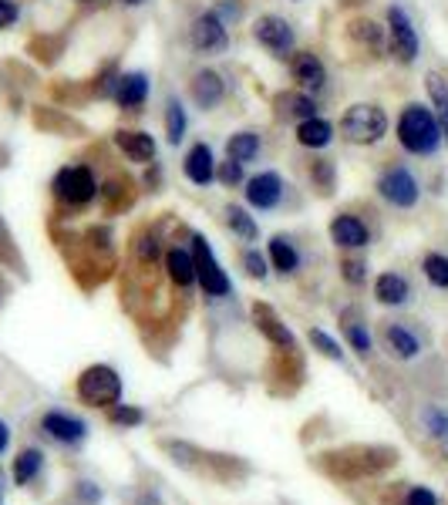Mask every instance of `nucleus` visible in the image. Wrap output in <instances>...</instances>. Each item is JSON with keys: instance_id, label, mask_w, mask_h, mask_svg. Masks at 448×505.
Listing matches in <instances>:
<instances>
[{"instance_id": "6ab92c4d", "label": "nucleus", "mask_w": 448, "mask_h": 505, "mask_svg": "<svg viewBox=\"0 0 448 505\" xmlns=\"http://www.w3.org/2000/svg\"><path fill=\"white\" fill-rule=\"evenodd\" d=\"M273 108H277V118H283V121H307V118L320 115V105L317 98L310 92H300V88H294V92H280L277 98H273Z\"/></svg>"}, {"instance_id": "72a5a7b5", "label": "nucleus", "mask_w": 448, "mask_h": 505, "mask_svg": "<svg viewBox=\"0 0 448 505\" xmlns=\"http://www.w3.org/2000/svg\"><path fill=\"white\" fill-rule=\"evenodd\" d=\"M41 465H44V455H41L37 448H27V452H21V455L14 459V482L27 485L37 475V471H41Z\"/></svg>"}, {"instance_id": "423d86ee", "label": "nucleus", "mask_w": 448, "mask_h": 505, "mask_svg": "<svg viewBox=\"0 0 448 505\" xmlns=\"http://www.w3.org/2000/svg\"><path fill=\"white\" fill-rule=\"evenodd\" d=\"M377 196L394 209H414L422 199V182L408 165H388L375 182Z\"/></svg>"}, {"instance_id": "aec40b11", "label": "nucleus", "mask_w": 448, "mask_h": 505, "mask_svg": "<svg viewBox=\"0 0 448 505\" xmlns=\"http://www.w3.org/2000/svg\"><path fill=\"white\" fill-rule=\"evenodd\" d=\"M334 135H337V129L330 125L324 115H314L307 118V121H300L294 131V139L300 149H307V152H324L330 141H334Z\"/></svg>"}, {"instance_id": "8fccbe9b", "label": "nucleus", "mask_w": 448, "mask_h": 505, "mask_svg": "<svg viewBox=\"0 0 448 505\" xmlns=\"http://www.w3.org/2000/svg\"><path fill=\"white\" fill-rule=\"evenodd\" d=\"M74 4H94V0H74Z\"/></svg>"}, {"instance_id": "4be33fe9", "label": "nucleus", "mask_w": 448, "mask_h": 505, "mask_svg": "<svg viewBox=\"0 0 448 505\" xmlns=\"http://www.w3.org/2000/svg\"><path fill=\"white\" fill-rule=\"evenodd\" d=\"M41 428H44L54 442H64V445H78L84 438V432H88V424H84L82 418H71V414H64V412H47L44 418H41Z\"/></svg>"}, {"instance_id": "473e14b6", "label": "nucleus", "mask_w": 448, "mask_h": 505, "mask_svg": "<svg viewBox=\"0 0 448 505\" xmlns=\"http://www.w3.org/2000/svg\"><path fill=\"white\" fill-rule=\"evenodd\" d=\"M310 182H314L320 196H330L334 186H337V165L330 162V159H314L310 162Z\"/></svg>"}, {"instance_id": "58836bf2", "label": "nucleus", "mask_w": 448, "mask_h": 505, "mask_svg": "<svg viewBox=\"0 0 448 505\" xmlns=\"http://www.w3.org/2000/svg\"><path fill=\"white\" fill-rule=\"evenodd\" d=\"M118 74H122V71L115 68V61H112V64H105V68L94 74V94H98V98H108V102H112V92H115Z\"/></svg>"}, {"instance_id": "ea45409f", "label": "nucleus", "mask_w": 448, "mask_h": 505, "mask_svg": "<svg viewBox=\"0 0 448 505\" xmlns=\"http://www.w3.org/2000/svg\"><path fill=\"white\" fill-rule=\"evenodd\" d=\"M422 422L432 435L442 438V442H448V412H442V408H424Z\"/></svg>"}, {"instance_id": "79ce46f5", "label": "nucleus", "mask_w": 448, "mask_h": 505, "mask_svg": "<svg viewBox=\"0 0 448 505\" xmlns=\"http://www.w3.org/2000/svg\"><path fill=\"white\" fill-rule=\"evenodd\" d=\"M341 277L347 283H351V286H361V283L367 280V263L365 259H341Z\"/></svg>"}, {"instance_id": "412c9836", "label": "nucleus", "mask_w": 448, "mask_h": 505, "mask_svg": "<svg viewBox=\"0 0 448 505\" xmlns=\"http://www.w3.org/2000/svg\"><path fill=\"white\" fill-rule=\"evenodd\" d=\"M165 273L169 280L176 283L179 290H189L196 283V259H192V249L189 247H169L165 249Z\"/></svg>"}, {"instance_id": "6e6552de", "label": "nucleus", "mask_w": 448, "mask_h": 505, "mask_svg": "<svg viewBox=\"0 0 448 505\" xmlns=\"http://www.w3.org/2000/svg\"><path fill=\"white\" fill-rule=\"evenodd\" d=\"M192 259H196V283H200L202 290H206V296H229L233 294V280L226 277V270L219 267V259H216V253H212L209 239L202 233H192Z\"/></svg>"}, {"instance_id": "0eeeda50", "label": "nucleus", "mask_w": 448, "mask_h": 505, "mask_svg": "<svg viewBox=\"0 0 448 505\" xmlns=\"http://www.w3.org/2000/svg\"><path fill=\"white\" fill-rule=\"evenodd\" d=\"M78 398L92 408H112L122 398V377L115 367L108 364H92L84 367L78 377Z\"/></svg>"}, {"instance_id": "ddd939ff", "label": "nucleus", "mask_w": 448, "mask_h": 505, "mask_svg": "<svg viewBox=\"0 0 448 505\" xmlns=\"http://www.w3.org/2000/svg\"><path fill=\"white\" fill-rule=\"evenodd\" d=\"M189 98L200 112H216L226 102V78L216 68H200L189 78Z\"/></svg>"}, {"instance_id": "c85d7f7f", "label": "nucleus", "mask_w": 448, "mask_h": 505, "mask_svg": "<svg viewBox=\"0 0 448 505\" xmlns=\"http://www.w3.org/2000/svg\"><path fill=\"white\" fill-rule=\"evenodd\" d=\"M347 37H351L354 44L361 47H371V51H381L385 47V27L381 24H375L371 17H354L351 24H347Z\"/></svg>"}, {"instance_id": "4c0bfd02", "label": "nucleus", "mask_w": 448, "mask_h": 505, "mask_svg": "<svg viewBox=\"0 0 448 505\" xmlns=\"http://www.w3.org/2000/svg\"><path fill=\"white\" fill-rule=\"evenodd\" d=\"M310 344H314V351H320L324 357H330V361H341V357H344L341 344L334 341L327 330H320V327L310 330Z\"/></svg>"}, {"instance_id": "4468645a", "label": "nucleus", "mask_w": 448, "mask_h": 505, "mask_svg": "<svg viewBox=\"0 0 448 505\" xmlns=\"http://www.w3.org/2000/svg\"><path fill=\"white\" fill-rule=\"evenodd\" d=\"M149 94H152V78L145 71H122L115 82V92H112V102L122 112H141Z\"/></svg>"}, {"instance_id": "9b49d317", "label": "nucleus", "mask_w": 448, "mask_h": 505, "mask_svg": "<svg viewBox=\"0 0 448 505\" xmlns=\"http://www.w3.org/2000/svg\"><path fill=\"white\" fill-rule=\"evenodd\" d=\"M283 192H287V182H283L280 172L273 169H263L257 176H249L243 182V196H247V206L257 212H270L283 202Z\"/></svg>"}, {"instance_id": "f8f14e48", "label": "nucleus", "mask_w": 448, "mask_h": 505, "mask_svg": "<svg viewBox=\"0 0 448 505\" xmlns=\"http://www.w3.org/2000/svg\"><path fill=\"white\" fill-rule=\"evenodd\" d=\"M290 78L300 92L317 94L327 88V64L317 51H294L290 54Z\"/></svg>"}, {"instance_id": "f3484780", "label": "nucleus", "mask_w": 448, "mask_h": 505, "mask_svg": "<svg viewBox=\"0 0 448 505\" xmlns=\"http://www.w3.org/2000/svg\"><path fill=\"white\" fill-rule=\"evenodd\" d=\"M182 176L196 189H206L216 182V152L209 141H196L182 159Z\"/></svg>"}, {"instance_id": "c03bdc74", "label": "nucleus", "mask_w": 448, "mask_h": 505, "mask_svg": "<svg viewBox=\"0 0 448 505\" xmlns=\"http://www.w3.org/2000/svg\"><path fill=\"white\" fill-rule=\"evenodd\" d=\"M212 11L219 14V21H223L226 27H233V24L243 17V0H219Z\"/></svg>"}, {"instance_id": "e433bc0d", "label": "nucleus", "mask_w": 448, "mask_h": 505, "mask_svg": "<svg viewBox=\"0 0 448 505\" xmlns=\"http://www.w3.org/2000/svg\"><path fill=\"white\" fill-rule=\"evenodd\" d=\"M125 189H129L125 179H105V182H98V202H105L108 209H115L118 202L125 199Z\"/></svg>"}, {"instance_id": "f704fd0d", "label": "nucleus", "mask_w": 448, "mask_h": 505, "mask_svg": "<svg viewBox=\"0 0 448 505\" xmlns=\"http://www.w3.org/2000/svg\"><path fill=\"white\" fill-rule=\"evenodd\" d=\"M422 270H424V277H428V283H432V286H438V290H448V257H445V253H424Z\"/></svg>"}, {"instance_id": "7ed1b4c3", "label": "nucleus", "mask_w": 448, "mask_h": 505, "mask_svg": "<svg viewBox=\"0 0 448 505\" xmlns=\"http://www.w3.org/2000/svg\"><path fill=\"white\" fill-rule=\"evenodd\" d=\"M388 112L377 105V102H354L347 112L337 121V131L347 145H357V149H371L377 141H385L388 135Z\"/></svg>"}, {"instance_id": "2eb2a0df", "label": "nucleus", "mask_w": 448, "mask_h": 505, "mask_svg": "<svg viewBox=\"0 0 448 505\" xmlns=\"http://www.w3.org/2000/svg\"><path fill=\"white\" fill-rule=\"evenodd\" d=\"M330 233V243L337 249H365L367 243H371V229H367V223L357 216V212H337L334 219H330L327 226Z\"/></svg>"}, {"instance_id": "7c9ffc66", "label": "nucleus", "mask_w": 448, "mask_h": 505, "mask_svg": "<svg viewBox=\"0 0 448 505\" xmlns=\"http://www.w3.org/2000/svg\"><path fill=\"white\" fill-rule=\"evenodd\" d=\"M131 253H135V263H139V267H155V259L162 253V239H159V233H155L152 226H145V229L135 233Z\"/></svg>"}, {"instance_id": "9d476101", "label": "nucleus", "mask_w": 448, "mask_h": 505, "mask_svg": "<svg viewBox=\"0 0 448 505\" xmlns=\"http://www.w3.org/2000/svg\"><path fill=\"white\" fill-rule=\"evenodd\" d=\"M189 47L196 54H202V58L223 54L226 47H229V27L219 21V14L212 11V7L192 17V24H189Z\"/></svg>"}, {"instance_id": "a878e982", "label": "nucleus", "mask_w": 448, "mask_h": 505, "mask_svg": "<svg viewBox=\"0 0 448 505\" xmlns=\"http://www.w3.org/2000/svg\"><path fill=\"white\" fill-rule=\"evenodd\" d=\"M424 88H428L432 112H435L438 125H442V141L448 145V78L445 74H438V71H428V74H424Z\"/></svg>"}, {"instance_id": "49530a36", "label": "nucleus", "mask_w": 448, "mask_h": 505, "mask_svg": "<svg viewBox=\"0 0 448 505\" xmlns=\"http://www.w3.org/2000/svg\"><path fill=\"white\" fill-rule=\"evenodd\" d=\"M404 505H438V499H435V492H432V489L418 485V489H412V492H408Z\"/></svg>"}, {"instance_id": "b1692460", "label": "nucleus", "mask_w": 448, "mask_h": 505, "mask_svg": "<svg viewBox=\"0 0 448 505\" xmlns=\"http://www.w3.org/2000/svg\"><path fill=\"white\" fill-rule=\"evenodd\" d=\"M259 152H263V135L253 129H243V131H233L229 139H226V159H233V162H257Z\"/></svg>"}, {"instance_id": "37998d69", "label": "nucleus", "mask_w": 448, "mask_h": 505, "mask_svg": "<svg viewBox=\"0 0 448 505\" xmlns=\"http://www.w3.org/2000/svg\"><path fill=\"white\" fill-rule=\"evenodd\" d=\"M21 17H24L21 0H0V31H11V27H17Z\"/></svg>"}, {"instance_id": "a19ab883", "label": "nucleus", "mask_w": 448, "mask_h": 505, "mask_svg": "<svg viewBox=\"0 0 448 505\" xmlns=\"http://www.w3.org/2000/svg\"><path fill=\"white\" fill-rule=\"evenodd\" d=\"M243 267H247V273L249 277H253V280H267V267H270V259L263 257V253H259V249H247V253H243Z\"/></svg>"}, {"instance_id": "09e8293b", "label": "nucleus", "mask_w": 448, "mask_h": 505, "mask_svg": "<svg viewBox=\"0 0 448 505\" xmlns=\"http://www.w3.org/2000/svg\"><path fill=\"white\" fill-rule=\"evenodd\" d=\"M7 442H11V432H7V424L0 422V452L7 448Z\"/></svg>"}, {"instance_id": "de8ad7c7", "label": "nucleus", "mask_w": 448, "mask_h": 505, "mask_svg": "<svg viewBox=\"0 0 448 505\" xmlns=\"http://www.w3.org/2000/svg\"><path fill=\"white\" fill-rule=\"evenodd\" d=\"M118 7H129V11H135V7H145L149 0H115Z\"/></svg>"}, {"instance_id": "3c124183", "label": "nucleus", "mask_w": 448, "mask_h": 505, "mask_svg": "<svg viewBox=\"0 0 448 505\" xmlns=\"http://www.w3.org/2000/svg\"><path fill=\"white\" fill-rule=\"evenodd\" d=\"M294 4H300V0H294Z\"/></svg>"}, {"instance_id": "c9c22d12", "label": "nucleus", "mask_w": 448, "mask_h": 505, "mask_svg": "<svg viewBox=\"0 0 448 505\" xmlns=\"http://www.w3.org/2000/svg\"><path fill=\"white\" fill-rule=\"evenodd\" d=\"M216 182L226 189H236L247 182V165L243 162H233V159H226V162H216Z\"/></svg>"}, {"instance_id": "1a4fd4ad", "label": "nucleus", "mask_w": 448, "mask_h": 505, "mask_svg": "<svg viewBox=\"0 0 448 505\" xmlns=\"http://www.w3.org/2000/svg\"><path fill=\"white\" fill-rule=\"evenodd\" d=\"M249 34L257 41L263 51H270L273 58H290L297 51V31L294 24L280 17V14H259L253 27H249Z\"/></svg>"}, {"instance_id": "dca6fc26", "label": "nucleus", "mask_w": 448, "mask_h": 505, "mask_svg": "<svg viewBox=\"0 0 448 505\" xmlns=\"http://www.w3.org/2000/svg\"><path fill=\"white\" fill-rule=\"evenodd\" d=\"M112 141H115L118 152L135 165H152L155 155H159L155 135H149V131H141V129H118L115 135H112Z\"/></svg>"}, {"instance_id": "f257e3e1", "label": "nucleus", "mask_w": 448, "mask_h": 505, "mask_svg": "<svg viewBox=\"0 0 448 505\" xmlns=\"http://www.w3.org/2000/svg\"><path fill=\"white\" fill-rule=\"evenodd\" d=\"M394 139H398V145L404 152L418 155V159H432V155L445 145L435 112H432V105H422V102H408V105L398 112Z\"/></svg>"}, {"instance_id": "c756f323", "label": "nucleus", "mask_w": 448, "mask_h": 505, "mask_svg": "<svg viewBox=\"0 0 448 505\" xmlns=\"http://www.w3.org/2000/svg\"><path fill=\"white\" fill-rule=\"evenodd\" d=\"M223 219H226V226H229V233H236L243 243H253L259 236V226H257V219L249 216V209H243V206H226L223 209Z\"/></svg>"}, {"instance_id": "2f4dec72", "label": "nucleus", "mask_w": 448, "mask_h": 505, "mask_svg": "<svg viewBox=\"0 0 448 505\" xmlns=\"http://www.w3.org/2000/svg\"><path fill=\"white\" fill-rule=\"evenodd\" d=\"M344 334H347V344H351V347L361 354V357H367V354H371V347H375V344H371L367 324H361L354 310H347V314H344Z\"/></svg>"}, {"instance_id": "a211bd4d", "label": "nucleus", "mask_w": 448, "mask_h": 505, "mask_svg": "<svg viewBox=\"0 0 448 505\" xmlns=\"http://www.w3.org/2000/svg\"><path fill=\"white\" fill-rule=\"evenodd\" d=\"M253 324H257V330L273 344V347H280V351H287V354L297 351L294 334H290V327L283 324L280 314H277L270 304H253Z\"/></svg>"}, {"instance_id": "39448f33", "label": "nucleus", "mask_w": 448, "mask_h": 505, "mask_svg": "<svg viewBox=\"0 0 448 505\" xmlns=\"http://www.w3.org/2000/svg\"><path fill=\"white\" fill-rule=\"evenodd\" d=\"M385 34H388L391 58L401 61V64H414L418 61V54H422V37L414 31L412 14L404 11L401 4H391L388 14H385Z\"/></svg>"}, {"instance_id": "f03ea898", "label": "nucleus", "mask_w": 448, "mask_h": 505, "mask_svg": "<svg viewBox=\"0 0 448 505\" xmlns=\"http://www.w3.org/2000/svg\"><path fill=\"white\" fill-rule=\"evenodd\" d=\"M51 199L64 209H84L98 199V172L88 162H68L51 176Z\"/></svg>"}, {"instance_id": "393cba45", "label": "nucleus", "mask_w": 448, "mask_h": 505, "mask_svg": "<svg viewBox=\"0 0 448 505\" xmlns=\"http://www.w3.org/2000/svg\"><path fill=\"white\" fill-rule=\"evenodd\" d=\"M162 125H165V141H169V145H182V141H186L189 112H186V105H182L179 94H169V98H165Z\"/></svg>"}, {"instance_id": "a18cd8bd", "label": "nucleus", "mask_w": 448, "mask_h": 505, "mask_svg": "<svg viewBox=\"0 0 448 505\" xmlns=\"http://www.w3.org/2000/svg\"><path fill=\"white\" fill-rule=\"evenodd\" d=\"M141 418H145V414L139 412V408H122V404H112V422L115 424H141Z\"/></svg>"}, {"instance_id": "cd10ccee", "label": "nucleus", "mask_w": 448, "mask_h": 505, "mask_svg": "<svg viewBox=\"0 0 448 505\" xmlns=\"http://www.w3.org/2000/svg\"><path fill=\"white\" fill-rule=\"evenodd\" d=\"M270 263H273V270L283 273V277L300 270V249H297V243L290 236L277 233L270 239Z\"/></svg>"}, {"instance_id": "bb28decb", "label": "nucleus", "mask_w": 448, "mask_h": 505, "mask_svg": "<svg viewBox=\"0 0 448 505\" xmlns=\"http://www.w3.org/2000/svg\"><path fill=\"white\" fill-rule=\"evenodd\" d=\"M381 337H385V347H388L394 357H401V361H412V357H418V351H422V341H418L414 330H408L404 324H388Z\"/></svg>"}, {"instance_id": "20e7f679", "label": "nucleus", "mask_w": 448, "mask_h": 505, "mask_svg": "<svg viewBox=\"0 0 448 505\" xmlns=\"http://www.w3.org/2000/svg\"><path fill=\"white\" fill-rule=\"evenodd\" d=\"M398 459L391 448H344L337 455H327V471L341 479H365L371 471H381L385 465Z\"/></svg>"}, {"instance_id": "5701e85b", "label": "nucleus", "mask_w": 448, "mask_h": 505, "mask_svg": "<svg viewBox=\"0 0 448 505\" xmlns=\"http://www.w3.org/2000/svg\"><path fill=\"white\" fill-rule=\"evenodd\" d=\"M408 296H412V283L404 280L401 273L388 270L381 273L375 280V300L385 306H404L408 304Z\"/></svg>"}]
</instances>
